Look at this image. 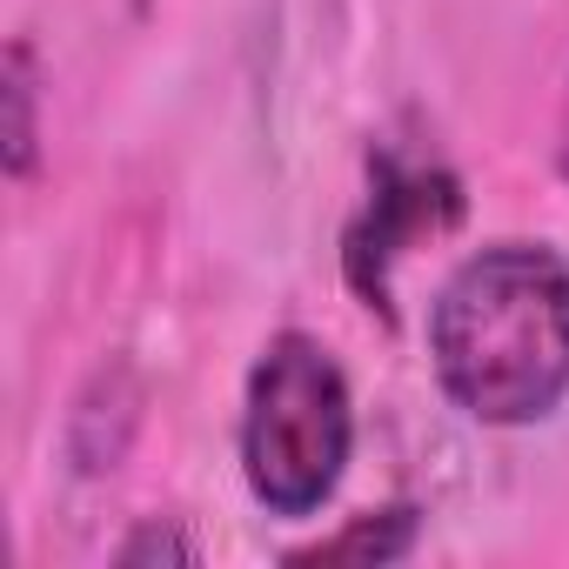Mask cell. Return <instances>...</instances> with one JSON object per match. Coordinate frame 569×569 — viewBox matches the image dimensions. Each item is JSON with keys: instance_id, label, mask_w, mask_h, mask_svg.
I'll list each match as a JSON object with an SVG mask.
<instances>
[{"instance_id": "cell-1", "label": "cell", "mask_w": 569, "mask_h": 569, "mask_svg": "<svg viewBox=\"0 0 569 569\" xmlns=\"http://www.w3.org/2000/svg\"><path fill=\"white\" fill-rule=\"evenodd\" d=\"M449 402L476 422H536L569 396V268L536 241L469 254L429 316Z\"/></svg>"}, {"instance_id": "cell-2", "label": "cell", "mask_w": 569, "mask_h": 569, "mask_svg": "<svg viewBox=\"0 0 569 569\" xmlns=\"http://www.w3.org/2000/svg\"><path fill=\"white\" fill-rule=\"evenodd\" d=\"M356 442L349 382L336 356L316 336H274L248 376V416H241V469L261 509L309 516L336 496L342 462Z\"/></svg>"}, {"instance_id": "cell-3", "label": "cell", "mask_w": 569, "mask_h": 569, "mask_svg": "<svg viewBox=\"0 0 569 569\" xmlns=\"http://www.w3.org/2000/svg\"><path fill=\"white\" fill-rule=\"evenodd\" d=\"M442 221H456V181L449 174H389L382 181V194H376V214H369V234H356V248H349V268H362L369 254H376V274H369V296L382 302V268H389V254H402V241H416V234H436Z\"/></svg>"}, {"instance_id": "cell-4", "label": "cell", "mask_w": 569, "mask_h": 569, "mask_svg": "<svg viewBox=\"0 0 569 569\" xmlns=\"http://www.w3.org/2000/svg\"><path fill=\"white\" fill-rule=\"evenodd\" d=\"M34 168V61L28 48H8V174Z\"/></svg>"}, {"instance_id": "cell-5", "label": "cell", "mask_w": 569, "mask_h": 569, "mask_svg": "<svg viewBox=\"0 0 569 569\" xmlns=\"http://www.w3.org/2000/svg\"><path fill=\"white\" fill-rule=\"evenodd\" d=\"M409 509H389L382 522H356L349 536H336V542H322V549H309V562H342V556H376V562H389V556H402L409 549Z\"/></svg>"}, {"instance_id": "cell-6", "label": "cell", "mask_w": 569, "mask_h": 569, "mask_svg": "<svg viewBox=\"0 0 569 569\" xmlns=\"http://www.w3.org/2000/svg\"><path fill=\"white\" fill-rule=\"evenodd\" d=\"M141 556H181V562H188L194 542H181V536H168V529H141V536L121 549V562H141Z\"/></svg>"}]
</instances>
